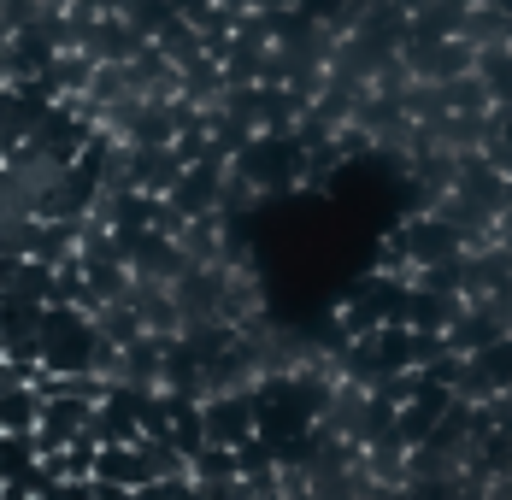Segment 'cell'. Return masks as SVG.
Returning <instances> with one entry per match:
<instances>
[{
  "instance_id": "cell-1",
  "label": "cell",
  "mask_w": 512,
  "mask_h": 500,
  "mask_svg": "<svg viewBox=\"0 0 512 500\" xmlns=\"http://www.w3.org/2000/svg\"><path fill=\"white\" fill-rule=\"evenodd\" d=\"M89 412L95 400L83 395H42V424H36V453H59L71 448L83 430H89Z\"/></svg>"
},
{
  "instance_id": "cell-2",
  "label": "cell",
  "mask_w": 512,
  "mask_h": 500,
  "mask_svg": "<svg viewBox=\"0 0 512 500\" xmlns=\"http://www.w3.org/2000/svg\"><path fill=\"white\" fill-rule=\"evenodd\" d=\"M36 424H42V395H36V383L0 389V430H36Z\"/></svg>"
}]
</instances>
